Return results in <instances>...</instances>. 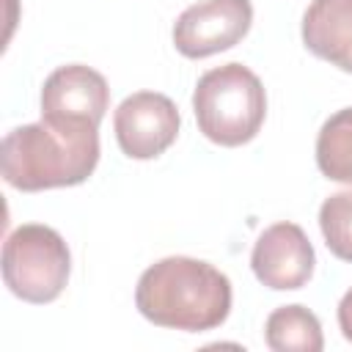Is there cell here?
<instances>
[{
    "mask_svg": "<svg viewBox=\"0 0 352 352\" xmlns=\"http://www.w3.org/2000/svg\"><path fill=\"white\" fill-rule=\"evenodd\" d=\"M338 327H341L344 338L352 341V289H349V292L341 297V302H338Z\"/></svg>",
    "mask_w": 352,
    "mask_h": 352,
    "instance_id": "4fadbf2b",
    "label": "cell"
},
{
    "mask_svg": "<svg viewBox=\"0 0 352 352\" xmlns=\"http://www.w3.org/2000/svg\"><path fill=\"white\" fill-rule=\"evenodd\" d=\"M96 162H99L96 129L60 132L38 121L11 129L0 146L3 179L22 192L82 184L94 173Z\"/></svg>",
    "mask_w": 352,
    "mask_h": 352,
    "instance_id": "7a4b0ae2",
    "label": "cell"
},
{
    "mask_svg": "<svg viewBox=\"0 0 352 352\" xmlns=\"http://www.w3.org/2000/svg\"><path fill=\"white\" fill-rule=\"evenodd\" d=\"M253 22L250 0H201L173 25V44L184 58H209L239 44Z\"/></svg>",
    "mask_w": 352,
    "mask_h": 352,
    "instance_id": "8992f818",
    "label": "cell"
},
{
    "mask_svg": "<svg viewBox=\"0 0 352 352\" xmlns=\"http://www.w3.org/2000/svg\"><path fill=\"white\" fill-rule=\"evenodd\" d=\"M302 44L352 74V0H314L302 14Z\"/></svg>",
    "mask_w": 352,
    "mask_h": 352,
    "instance_id": "9c48e42d",
    "label": "cell"
},
{
    "mask_svg": "<svg viewBox=\"0 0 352 352\" xmlns=\"http://www.w3.org/2000/svg\"><path fill=\"white\" fill-rule=\"evenodd\" d=\"M72 270L63 236L41 223H25L6 236L3 280L8 292L25 302L44 305L60 297Z\"/></svg>",
    "mask_w": 352,
    "mask_h": 352,
    "instance_id": "277c9868",
    "label": "cell"
},
{
    "mask_svg": "<svg viewBox=\"0 0 352 352\" xmlns=\"http://www.w3.org/2000/svg\"><path fill=\"white\" fill-rule=\"evenodd\" d=\"M135 305L151 324L204 333L220 327L231 314V280L209 261L168 256L143 270Z\"/></svg>",
    "mask_w": 352,
    "mask_h": 352,
    "instance_id": "6da1fadb",
    "label": "cell"
},
{
    "mask_svg": "<svg viewBox=\"0 0 352 352\" xmlns=\"http://www.w3.org/2000/svg\"><path fill=\"white\" fill-rule=\"evenodd\" d=\"M179 110L170 96L157 91L129 94L113 113V129L121 151L132 160H154L173 146L179 135Z\"/></svg>",
    "mask_w": 352,
    "mask_h": 352,
    "instance_id": "52a82bcc",
    "label": "cell"
},
{
    "mask_svg": "<svg viewBox=\"0 0 352 352\" xmlns=\"http://www.w3.org/2000/svg\"><path fill=\"white\" fill-rule=\"evenodd\" d=\"M267 346L275 352H322V324L305 305H280L264 324Z\"/></svg>",
    "mask_w": 352,
    "mask_h": 352,
    "instance_id": "30bf717a",
    "label": "cell"
},
{
    "mask_svg": "<svg viewBox=\"0 0 352 352\" xmlns=\"http://www.w3.org/2000/svg\"><path fill=\"white\" fill-rule=\"evenodd\" d=\"M319 170L341 184H352V107L333 113L316 135Z\"/></svg>",
    "mask_w": 352,
    "mask_h": 352,
    "instance_id": "8fae6325",
    "label": "cell"
},
{
    "mask_svg": "<svg viewBox=\"0 0 352 352\" xmlns=\"http://www.w3.org/2000/svg\"><path fill=\"white\" fill-rule=\"evenodd\" d=\"M192 113L206 140L234 148L258 135L267 116V94L248 66H214L201 74L192 91Z\"/></svg>",
    "mask_w": 352,
    "mask_h": 352,
    "instance_id": "3957f363",
    "label": "cell"
},
{
    "mask_svg": "<svg viewBox=\"0 0 352 352\" xmlns=\"http://www.w3.org/2000/svg\"><path fill=\"white\" fill-rule=\"evenodd\" d=\"M314 245L297 223H275L264 228L250 253V267L258 283L275 292H292L314 275Z\"/></svg>",
    "mask_w": 352,
    "mask_h": 352,
    "instance_id": "ba28073f",
    "label": "cell"
},
{
    "mask_svg": "<svg viewBox=\"0 0 352 352\" xmlns=\"http://www.w3.org/2000/svg\"><path fill=\"white\" fill-rule=\"evenodd\" d=\"M107 104V80L82 63L58 66L41 88V121L60 132L99 129Z\"/></svg>",
    "mask_w": 352,
    "mask_h": 352,
    "instance_id": "5b68a950",
    "label": "cell"
},
{
    "mask_svg": "<svg viewBox=\"0 0 352 352\" xmlns=\"http://www.w3.org/2000/svg\"><path fill=\"white\" fill-rule=\"evenodd\" d=\"M319 228L327 250L341 261H352V190L324 198L319 206Z\"/></svg>",
    "mask_w": 352,
    "mask_h": 352,
    "instance_id": "7c38bea8",
    "label": "cell"
}]
</instances>
